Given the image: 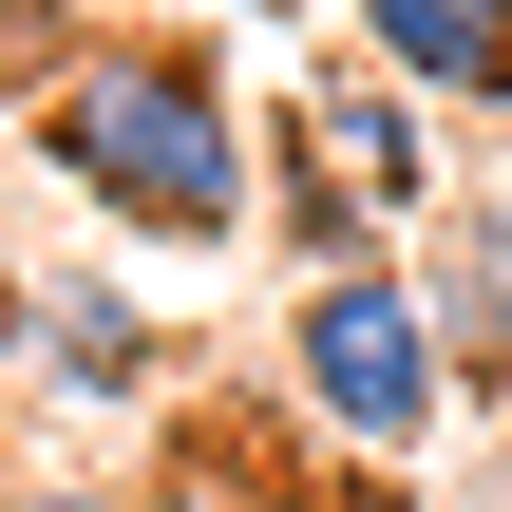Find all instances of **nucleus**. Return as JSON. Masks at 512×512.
Listing matches in <instances>:
<instances>
[{"instance_id": "nucleus-2", "label": "nucleus", "mask_w": 512, "mask_h": 512, "mask_svg": "<svg viewBox=\"0 0 512 512\" xmlns=\"http://www.w3.org/2000/svg\"><path fill=\"white\" fill-rule=\"evenodd\" d=\"M285 399H304L361 475L437 456V418H456V342H437L418 266H304V285H285Z\"/></svg>"}, {"instance_id": "nucleus-8", "label": "nucleus", "mask_w": 512, "mask_h": 512, "mask_svg": "<svg viewBox=\"0 0 512 512\" xmlns=\"http://www.w3.org/2000/svg\"><path fill=\"white\" fill-rule=\"evenodd\" d=\"M0 512H114V494H95V475H19Z\"/></svg>"}, {"instance_id": "nucleus-7", "label": "nucleus", "mask_w": 512, "mask_h": 512, "mask_svg": "<svg viewBox=\"0 0 512 512\" xmlns=\"http://www.w3.org/2000/svg\"><path fill=\"white\" fill-rule=\"evenodd\" d=\"M266 228H285V266H380V209L323 133H266Z\"/></svg>"}, {"instance_id": "nucleus-1", "label": "nucleus", "mask_w": 512, "mask_h": 512, "mask_svg": "<svg viewBox=\"0 0 512 512\" xmlns=\"http://www.w3.org/2000/svg\"><path fill=\"white\" fill-rule=\"evenodd\" d=\"M19 133L57 152L76 209H114L133 247H228L266 209V133L228 114V76L190 38H76L57 76H19Z\"/></svg>"}, {"instance_id": "nucleus-9", "label": "nucleus", "mask_w": 512, "mask_h": 512, "mask_svg": "<svg viewBox=\"0 0 512 512\" xmlns=\"http://www.w3.org/2000/svg\"><path fill=\"white\" fill-rule=\"evenodd\" d=\"M19 323H38V285H19V247H0V342H19Z\"/></svg>"}, {"instance_id": "nucleus-10", "label": "nucleus", "mask_w": 512, "mask_h": 512, "mask_svg": "<svg viewBox=\"0 0 512 512\" xmlns=\"http://www.w3.org/2000/svg\"><path fill=\"white\" fill-rule=\"evenodd\" d=\"M247 19H304V0H247Z\"/></svg>"}, {"instance_id": "nucleus-3", "label": "nucleus", "mask_w": 512, "mask_h": 512, "mask_svg": "<svg viewBox=\"0 0 512 512\" xmlns=\"http://www.w3.org/2000/svg\"><path fill=\"white\" fill-rule=\"evenodd\" d=\"M418 304L456 342V399H512V171L437 190V247H418Z\"/></svg>"}, {"instance_id": "nucleus-5", "label": "nucleus", "mask_w": 512, "mask_h": 512, "mask_svg": "<svg viewBox=\"0 0 512 512\" xmlns=\"http://www.w3.org/2000/svg\"><path fill=\"white\" fill-rule=\"evenodd\" d=\"M418 114H437V95H399V76H380V57H361V76H323V95H304V114H285V133H323V152H342V171H361V209H380V228H399V209H437V152H418Z\"/></svg>"}, {"instance_id": "nucleus-4", "label": "nucleus", "mask_w": 512, "mask_h": 512, "mask_svg": "<svg viewBox=\"0 0 512 512\" xmlns=\"http://www.w3.org/2000/svg\"><path fill=\"white\" fill-rule=\"evenodd\" d=\"M342 38L437 114H512V0H342Z\"/></svg>"}, {"instance_id": "nucleus-6", "label": "nucleus", "mask_w": 512, "mask_h": 512, "mask_svg": "<svg viewBox=\"0 0 512 512\" xmlns=\"http://www.w3.org/2000/svg\"><path fill=\"white\" fill-rule=\"evenodd\" d=\"M38 380L57 399H152V304H114V285H38Z\"/></svg>"}]
</instances>
